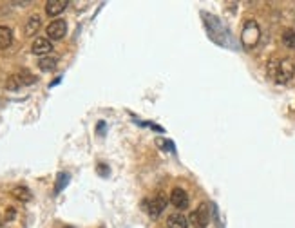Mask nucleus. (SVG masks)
<instances>
[{
    "instance_id": "f257e3e1",
    "label": "nucleus",
    "mask_w": 295,
    "mask_h": 228,
    "mask_svg": "<svg viewBox=\"0 0 295 228\" xmlns=\"http://www.w3.org/2000/svg\"><path fill=\"white\" fill-rule=\"evenodd\" d=\"M259 37H261V29H259V25H257L254 20H248V22L244 24L243 37H241L244 47H248V49L256 47L257 42H259Z\"/></svg>"
},
{
    "instance_id": "f03ea898",
    "label": "nucleus",
    "mask_w": 295,
    "mask_h": 228,
    "mask_svg": "<svg viewBox=\"0 0 295 228\" xmlns=\"http://www.w3.org/2000/svg\"><path fill=\"white\" fill-rule=\"evenodd\" d=\"M188 223H190L194 228H206L208 227V223H210V210H208V205H206V203H201L198 209L190 214Z\"/></svg>"
},
{
    "instance_id": "7ed1b4c3",
    "label": "nucleus",
    "mask_w": 295,
    "mask_h": 228,
    "mask_svg": "<svg viewBox=\"0 0 295 228\" xmlns=\"http://www.w3.org/2000/svg\"><path fill=\"white\" fill-rule=\"evenodd\" d=\"M294 73H295V65L292 60H288V58H284V60H281L279 62V65H277L276 69V80L279 83H288L292 78H294Z\"/></svg>"
},
{
    "instance_id": "20e7f679",
    "label": "nucleus",
    "mask_w": 295,
    "mask_h": 228,
    "mask_svg": "<svg viewBox=\"0 0 295 228\" xmlns=\"http://www.w3.org/2000/svg\"><path fill=\"white\" fill-rule=\"evenodd\" d=\"M45 33H47V37L51 38V40H62V38L65 37V33H67V24H65V20H62V19L53 20L51 24L47 25Z\"/></svg>"
},
{
    "instance_id": "39448f33",
    "label": "nucleus",
    "mask_w": 295,
    "mask_h": 228,
    "mask_svg": "<svg viewBox=\"0 0 295 228\" xmlns=\"http://www.w3.org/2000/svg\"><path fill=\"white\" fill-rule=\"evenodd\" d=\"M165 207H167V196L163 194V192H160L158 196H154V199L152 201L148 203V207H147V210H148V215L150 217H160L161 215V212L165 210Z\"/></svg>"
},
{
    "instance_id": "423d86ee",
    "label": "nucleus",
    "mask_w": 295,
    "mask_h": 228,
    "mask_svg": "<svg viewBox=\"0 0 295 228\" xmlns=\"http://www.w3.org/2000/svg\"><path fill=\"white\" fill-rule=\"evenodd\" d=\"M170 203H172L176 209L185 210L188 207V194L183 189H174L170 192Z\"/></svg>"
},
{
    "instance_id": "0eeeda50",
    "label": "nucleus",
    "mask_w": 295,
    "mask_h": 228,
    "mask_svg": "<svg viewBox=\"0 0 295 228\" xmlns=\"http://www.w3.org/2000/svg\"><path fill=\"white\" fill-rule=\"evenodd\" d=\"M67 6H69L67 0H49V2L45 4V13H47L49 17H56L60 13H64Z\"/></svg>"
},
{
    "instance_id": "6e6552de",
    "label": "nucleus",
    "mask_w": 295,
    "mask_h": 228,
    "mask_svg": "<svg viewBox=\"0 0 295 228\" xmlns=\"http://www.w3.org/2000/svg\"><path fill=\"white\" fill-rule=\"evenodd\" d=\"M31 51L35 55H47L53 51V44L49 42V38H37L31 45Z\"/></svg>"
},
{
    "instance_id": "1a4fd4ad",
    "label": "nucleus",
    "mask_w": 295,
    "mask_h": 228,
    "mask_svg": "<svg viewBox=\"0 0 295 228\" xmlns=\"http://www.w3.org/2000/svg\"><path fill=\"white\" fill-rule=\"evenodd\" d=\"M40 25H42V19H40L38 15H33L29 17L24 25V33H26V37H33V35H37L40 29Z\"/></svg>"
},
{
    "instance_id": "9d476101",
    "label": "nucleus",
    "mask_w": 295,
    "mask_h": 228,
    "mask_svg": "<svg viewBox=\"0 0 295 228\" xmlns=\"http://www.w3.org/2000/svg\"><path fill=\"white\" fill-rule=\"evenodd\" d=\"M167 227L168 228H188V219H186L183 214H172L168 215L167 219Z\"/></svg>"
},
{
    "instance_id": "9b49d317",
    "label": "nucleus",
    "mask_w": 295,
    "mask_h": 228,
    "mask_svg": "<svg viewBox=\"0 0 295 228\" xmlns=\"http://www.w3.org/2000/svg\"><path fill=\"white\" fill-rule=\"evenodd\" d=\"M13 44V33L6 25H0V49H7Z\"/></svg>"
},
{
    "instance_id": "f8f14e48",
    "label": "nucleus",
    "mask_w": 295,
    "mask_h": 228,
    "mask_svg": "<svg viewBox=\"0 0 295 228\" xmlns=\"http://www.w3.org/2000/svg\"><path fill=\"white\" fill-rule=\"evenodd\" d=\"M11 196L15 197V199H18V201H22V203H27V201H31V190L27 189V187H15L13 190H11Z\"/></svg>"
},
{
    "instance_id": "ddd939ff",
    "label": "nucleus",
    "mask_w": 295,
    "mask_h": 228,
    "mask_svg": "<svg viewBox=\"0 0 295 228\" xmlns=\"http://www.w3.org/2000/svg\"><path fill=\"white\" fill-rule=\"evenodd\" d=\"M56 63H58V60L55 57H45V58H40L38 67L42 71H53L56 67Z\"/></svg>"
},
{
    "instance_id": "4468645a",
    "label": "nucleus",
    "mask_w": 295,
    "mask_h": 228,
    "mask_svg": "<svg viewBox=\"0 0 295 228\" xmlns=\"http://www.w3.org/2000/svg\"><path fill=\"white\" fill-rule=\"evenodd\" d=\"M282 44L290 49H295V29H286L282 33Z\"/></svg>"
},
{
    "instance_id": "2eb2a0df",
    "label": "nucleus",
    "mask_w": 295,
    "mask_h": 228,
    "mask_svg": "<svg viewBox=\"0 0 295 228\" xmlns=\"http://www.w3.org/2000/svg\"><path fill=\"white\" fill-rule=\"evenodd\" d=\"M22 85H24V83H22V80H20L18 75L9 76V78H7V82H6V89H9V91H17V89H20Z\"/></svg>"
},
{
    "instance_id": "dca6fc26",
    "label": "nucleus",
    "mask_w": 295,
    "mask_h": 228,
    "mask_svg": "<svg viewBox=\"0 0 295 228\" xmlns=\"http://www.w3.org/2000/svg\"><path fill=\"white\" fill-rule=\"evenodd\" d=\"M69 183V174H65V172H60L58 174V179H56V187H55V192H62V189H64L65 185Z\"/></svg>"
},
{
    "instance_id": "f3484780",
    "label": "nucleus",
    "mask_w": 295,
    "mask_h": 228,
    "mask_svg": "<svg viewBox=\"0 0 295 228\" xmlns=\"http://www.w3.org/2000/svg\"><path fill=\"white\" fill-rule=\"evenodd\" d=\"M18 76H20V80H22V83H24V85H31V83L37 82V78H35L33 75H29L27 71H22Z\"/></svg>"
},
{
    "instance_id": "a211bd4d",
    "label": "nucleus",
    "mask_w": 295,
    "mask_h": 228,
    "mask_svg": "<svg viewBox=\"0 0 295 228\" xmlns=\"http://www.w3.org/2000/svg\"><path fill=\"white\" fill-rule=\"evenodd\" d=\"M158 145H160L161 147V149H167V151H168V149H170V151H176V149H174V145H172V141H168V139H167V141H163V139H158Z\"/></svg>"
},
{
    "instance_id": "6ab92c4d",
    "label": "nucleus",
    "mask_w": 295,
    "mask_h": 228,
    "mask_svg": "<svg viewBox=\"0 0 295 228\" xmlns=\"http://www.w3.org/2000/svg\"><path fill=\"white\" fill-rule=\"evenodd\" d=\"M15 215H17V209H15V207H9V209L6 210V221L15 219Z\"/></svg>"
},
{
    "instance_id": "aec40b11",
    "label": "nucleus",
    "mask_w": 295,
    "mask_h": 228,
    "mask_svg": "<svg viewBox=\"0 0 295 228\" xmlns=\"http://www.w3.org/2000/svg\"><path fill=\"white\" fill-rule=\"evenodd\" d=\"M98 174H100V176H103V177L109 176V169H107V165H103V163L98 165Z\"/></svg>"
},
{
    "instance_id": "412c9836",
    "label": "nucleus",
    "mask_w": 295,
    "mask_h": 228,
    "mask_svg": "<svg viewBox=\"0 0 295 228\" xmlns=\"http://www.w3.org/2000/svg\"><path fill=\"white\" fill-rule=\"evenodd\" d=\"M105 131V121H98V134H103Z\"/></svg>"
},
{
    "instance_id": "4be33fe9",
    "label": "nucleus",
    "mask_w": 295,
    "mask_h": 228,
    "mask_svg": "<svg viewBox=\"0 0 295 228\" xmlns=\"http://www.w3.org/2000/svg\"><path fill=\"white\" fill-rule=\"evenodd\" d=\"M0 227H4V219H2V215H0Z\"/></svg>"
},
{
    "instance_id": "5701e85b",
    "label": "nucleus",
    "mask_w": 295,
    "mask_h": 228,
    "mask_svg": "<svg viewBox=\"0 0 295 228\" xmlns=\"http://www.w3.org/2000/svg\"><path fill=\"white\" fill-rule=\"evenodd\" d=\"M65 228H74V227H65Z\"/></svg>"
}]
</instances>
